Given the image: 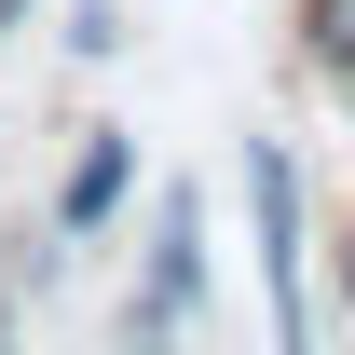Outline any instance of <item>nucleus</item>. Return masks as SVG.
<instances>
[{
    "mask_svg": "<svg viewBox=\"0 0 355 355\" xmlns=\"http://www.w3.org/2000/svg\"><path fill=\"white\" fill-rule=\"evenodd\" d=\"M246 219H260L273 328H287V342H314V260H301V164H287V137H246Z\"/></svg>",
    "mask_w": 355,
    "mask_h": 355,
    "instance_id": "obj_1",
    "label": "nucleus"
},
{
    "mask_svg": "<svg viewBox=\"0 0 355 355\" xmlns=\"http://www.w3.org/2000/svg\"><path fill=\"white\" fill-rule=\"evenodd\" d=\"M191 314H205V191H164L150 205V273L123 301V342H178Z\"/></svg>",
    "mask_w": 355,
    "mask_h": 355,
    "instance_id": "obj_2",
    "label": "nucleus"
},
{
    "mask_svg": "<svg viewBox=\"0 0 355 355\" xmlns=\"http://www.w3.org/2000/svg\"><path fill=\"white\" fill-rule=\"evenodd\" d=\"M123 191H137V137H123V123H96V137H83V164H69V191H55V232H83V246H96V232L123 219Z\"/></svg>",
    "mask_w": 355,
    "mask_h": 355,
    "instance_id": "obj_3",
    "label": "nucleus"
},
{
    "mask_svg": "<svg viewBox=\"0 0 355 355\" xmlns=\"http://www.w3.org/2000/svg\"><path fill=\"white\" fill-rule=\"evenodd\" d=\"M301 55L342 83V69H355V0H301Z\"/></svg>",
    "mask_w": 355,
    "mask_h": 355,
    "instance_id": "obj_4",
    "label": "nucleus"
},
{
    "mask_svg": "<svg viewBox=\"0 0 355 355\" xmlns=\"http://www.w3.org/2000/svg\"><path fill=\"white\" fill-rule=\"evenodd\" d=\"M123 42V0H69V55H110Z\"/></svg>",
    "mask_w": 355,
    "mask_h": 355,
    "instance_id": "obj_5",
    "label": "nucleus"
},
{
    "mask_svg": "<svg viewBox=\"0 0 355 355\" xmlns=\"http://www.w3.org/2000/svg\"><path fill=\"white\" fill-rule=\"evenodd\" d=\"M328 273H342V301H355V232H342V260H328Z\"/></svg>",
    "mask_w": 355,
    "mask_h": 355,
    "instance_id": "obj_6",
    "label": "nucleus"
},
{
    "mask_svg": "<svg viewBox=\"0 0 355 355\" xmlns=\"http://www.w3.org/2000/svg\"><path fill=\"white\" fill-rule=\"evenodd\" d=\"M328 96H342V123H355V69H342V83H328Z\"/></svg>",
    "mask_w": 355,
    "mask_h": 355,
    "instance_id": "obj_7",
    "label": "nucleus"
},
{
    "mask_svg": "<svg viewBox=\"0 0 355 355\" xmlns=\"http://www.w3.org/2000/svg\"><path fill=\"white\" fill-rule=\"evenodd\" d=\"M14 14H28V0H0V28H14Z\"/></svg>",
    "mask_w": 355,
    "mask_h": 355,
    "instance_id": "obj_8",
    "label": "nucleus"
}]
</instances>
